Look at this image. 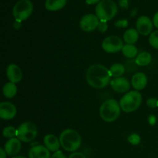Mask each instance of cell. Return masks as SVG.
Segmentation results:
<instances>
[{"instance_id": "cell-20", "label": "cell", "mask_w": 158, "mask_h": 158, "mask_svg": "<svg viewBox=\"0 0 158 158\" xmlns=\"http://www.w3.org/2000/svg\"><path fill=\"white\" fill-rule=\"evenodd\" d=\"M17 91H18V88L15 83H12V82H9V83H6L2 88V93L5 97L9 99H12L16 95Z\"/></svg>"}, {"instance_id": "cell-19", "label": "cell", "mask_w": 158, "mask_h": 158, "mask_svg": "<svg viewBox=\"0 0 158 158\" xmlns=\"http://www.w3.org/2000/svg\"><path fill=\"white\" fill-rule=\"evenodd\" d=\"M139 32L137 29L134 28H130L127 30L125 31L123 34V40L126 44L134 45L137 42L139 39Z\"/></svg>"}, {"instance_id": "cell-27", "label": "cell", "mask_w": 158, "mask_h": 158, "mask_svg": "<svg viewBox=\"0 0 158 158\" xmlns=\"http://www.w3.org/2000/svg\"><path fill=\"white\" fill-rule=\"evenodd\" d=\"M147 104L150 108H152V109L158 107V100L155 97H151L147 100Z\"/></svg>"}, {"instance_id": "cell-11", "label": "cell", "mask_w": 158, "mask_h": 158, "mask_svg": "<svg viewBox=\"0 0 158 158\" xmlns=\"http://www.w3.org/2000/svg\"><path fill=\"white\" fill-rule=\"evenodd\" d=\"M110 85L113 90L118 94H127L129 92L130 88H131V83L129 80L123 77L114 78L111 80Z\"/></svg>"}, {"instance_id": "cell-14", "label": "cell", "mask_w": 158, "mask_h": 158, "mask_svg": "<svg viewBox=\"0 0 158 158\" xmlns=\"http://www.w3.org/2000/svg\"><path fill=\"white\" fill-rule=\"evenodd\" d=\"M21 148V140H19L17 137L9 139L4 146V149L7 155L11 156V157L16 156L19 153Z\"/></svg>"}, {"instance_id": "cell-32", "label": "cell", "mask_w": 158, "mask_h": 158, "mask_svg": "<svg viewBox=\"0 0 158 158\" xmlns=\"http://www.w3.org/2000/svg\"><path fill=\"white\" fill-rule=\"evenodd\" d=\"M119 5L121 6L122 8L124 9H128V6H129V2L128 0H119Z\"/></svg>"}, {"instance_id": "cell-35", "label": "cell", "mask_w": 158, "mask_h": 158, "mask_svg": "<svg viewBox=\"0 0 158 158\" xmlns=\"http://www.w3.org/2000/svg\"><path fill=\"white\" fill-rule=\"evenodd\" d=\"M101 0H86V4L88 5H94V4H98Z\"/></svg>"}, {"instance_id": "cell-16", "label": "cell", "mask_w": 158, "mask_h": 158, "mask_svg": "<svg viewBox=\"0 0 158 158\" xmlns=\"http://www.w3.org/2000/svg\"><path fill=\"white\" fill-rule=\"evenodd\" d=\"M50 151L43 145L32 146L29 151V158H50Z\"/></svg>"}, {"instance_id": "cell-13", "label": "cell", "mask_w": 158, "mask_h": 158, "mask_svg": "<svg viewBox=\"0 0 158 158\" xmlns=\"http://www.w3.org/2000/svg\"><path fill=\"white\" fill-rule=\"evenodd\" d=\"M6 77L9 82L17 83L23 79V72L19 66L14 63H11L6 68Z\"/></svg>"}, {"instance_id": "cell-29", "label": "cell", "mask_w": 158, "mask_h": 158, "mask_svg": "<svg viewBox=\"0 0 158 158\" xmlns=\"http://www.w3.org/2000/svg\"><path fill=\"white\" fill-rule=\"evenodd\" d=\"M128 26V21L127 19H120L115 23V26L120 28H126Z\"/></svg>"}, {"instance_id": "cell-21", "label": "cell", "mask_w": 158, "mask_h": 158, "mask_svg": "<svg viewBox=\"0 0 158 158\" xmlns=\"http://www.w3.org/2000/svg\"><path fill=\"white\" fill-rule=\"evenodd\" d=\"M152 61V56L148 52H141L137 56L135 60L136 64L140 66L149 65Z\"/></svg>"}, {"instance_id": "cell-5", "label": "cell", "mask_w": 158, "mask_h": 158, "mask_svg": "<svg viewBox=\"0 0 158 158\" xmlns=\"http://www.w3.org/2000/svg\"><path fill=\"white\" fill-rule=\"evenodd\" d=\"M142 103V95L139 91L133 90L125 94L120 99V106L125 113H132L137 110Z\"/></svg>"}, {"instance_id": "cell-22", "label": "cell", "mask_w": 158, "mask_h": 158, "mask_svg": "<svg viewBox=\"0 0 158 158\" xmlns=\"http://www.w3.org/2000/svg\"><path fill=\"white\" fill-rule=\"evenodd\" d=\"M122 52H123V55L125 57L129 59L134 58V57H137V56L138 55V49L134 45L131 44H126L123 46V49H122Z\"/></svg>"}, {"instance_id": "cell-28", "label": "cell", "mask_w": 158, "mask_h": 158, "mask_svg": "<svg viewBox=\"0 0 158 158\" xmlns=\"http://www.w3.org/2000/svg\"><path fill=\"white\" fill-rule=\"evenodd\" d=\"M98 30L100 31V32H105L108 29V25L106 22H102L100 21V23H99L98 26Z\"/></svg>"}, {"instance_id": "cell-9", "label": "cell", "mask_w": 158, "mask_h": 158, "mask_svg": "<svg viewBox=\"0 0 158 158\" xmlns=\"http://www.w3.org/2000/svg\"><path fill=\"white\" fill-rule=\"evenodd\" d=\"M100 19L97 15L94 14H86L81 18L80 21V29L86 32H94L98 28Z\"/></svg>"}, {"instance_id": "cell-1", "label": "cell", "mask_w": 158, "mask_h": 158, "mask_svg": "<svg viewBox=\"0 0 158 158\" xmlns=\"http://www.w3.org/2000/svg\"><path fill=\"white\" fill-rule=\"evenodd\" d=\"M111 76L109 69L101 64H93L86 70L88 84L95 89H103L110 84Z\"/></svg>"}, {"instance_id": "cell-7", "label": "cell", "mask_w": 158, "mask_h": 158, "mask_svg": "<svg viewBox=\"0 0 158 158\" xmlns=\"http://www.w3.org/2000/svg\"><path fill=\"white\" fill-rule=\"evenodd\" d=\"M37 127L32 122H24L17 128L16 137L24 143H29L35 139L37 136Z\"/></svg>"}, {"instance_id": "cell-15", "label": "cell", "mask_w": 158, "mask_h": 158, "mask_svg": "<svg viewBox=\"0 0 158 158\" xmlns=\"http://www.w3.org/2000/svg\"><path fill=\"white\" fill-rule=\"evenodd\" d=\"M148 77L146 74L141 72L135 73L131 78V85L137 91L144 89L148 85Z\"/></svg>"}, {"instance_id": "cell-24", "label": "cell", "mask_w": 158, "mask_h": 158, "mask_svg": "<svg viewBox=\"0 0 158 158\" xmlns=\"http://www.w3.org/2000/svg\"><path fill=\"white\" fill-rule=\"evenodd\" d=\"M2 135L6 138H14L17 136V129L12 126L6 127L3 129Z\"/></svg>"}, {"instance_id": "cell-8", "label": "cell", "mask_w": 158, "mask_h": 158, "mask_svg": "<svg viewBox=\"0 0 158 158\" xmlns=\"http://www.w3.org/2000/svg\"><path fill=\"white\" fill-rule=\"evenodd\" d=\"M123 40L117 35H110L105 38L102 43V49L108 53H116L122 50Z\"/></svg>"}, {"instance_id": "cell-31", "label": "cell", "mask_w": 158, "mask_h": 158, "mask_svg": "<svg viewBox=\"0 0 158 158\" xmlns=\"http://www.w3.org/2000/svg\"><path fill=\"white\" fill-rule=\"evenodd\" d=\"M50 158H66V157L62 151H58L56 152L53 153V154L51 155Z\"/></svg>"}, {"instance_id": "cell-4", "label": "cell", "mask_w": 158, "mask_h": 158, "mask_svg": "<svg viewBox=\"0 0 158 158\" xmlns=\"http://www.w3.org/2000/svg\"><path fill=\"white\" fill-rule=\"evenodd\" d=\"M95 11L100 21L106 23L115 17L118 9L117 5L113 0H101L96 6Z\"/></svg>"}, {"instance_id": "cell-6", "label": "cell", "mask_w": 158, "mask_h": 158, "mask_svg": "<svg viewBox=\"0 0 158 158\" xmlns=\"http://www.w3.org/2000/svg\"><path fill=\"white\" fill-rule=\"evenodd\" d=\"M33 11V5L30 0H19L12 9V15L15 20L23 22L29 18Z\"/></svg>"}, {"instance_id": "cell-37", "label": "cell", "mask_w": 158, "mask_h": 158, "mask_svg": "<svg viewBox=\"0 0 158 158\" xmlns=\"http://www.w3.org/2000/svg\"><path fill=\"white\" fill-rule=\"evenodd\" d=\"M12 158H26V157H23V156H15V157H13Z\"/></svg>"}, {"instance_id": "cell-30", "label": "cell", "mask_w": 158, "mask_h": 158, "mask_svg": "<svg viewBox=\"0 0 158 158\" xmlns=\"http://www.w3.org/2000/svg\"><path fill=\"white\" fill-rule=\"evenodd\" d=\"M68 158H86V156L80 152H73L69 156Z\"/></svg>"}, {"instance_id": "cell-10", "label": "cell", "mask_w": 158, "mask_h": 158, "mask_svg": "<svg viewBox=\"0 0 158 158\" xmlns=\"http://www.w3.org/2000/svg\"><path fill=\"white\" fill-rule=\"evenodd\" d=\"M154 26L152 20L146 15H142V16L139 17L136 23L137 30L138 31L140 35H144V36L151 35L152 33Z\"/></svg>"}, {"instance_id": "cell-17", "label": "cell", "mask_w": 158, "mask_h": 158, "mask_svg": "<svg viewBox=\"0 0 158 158\" xmlns=\"http://www.w3.org/2000/svg\"><path fill=\"white\" fill-rule=\"evenodd\" d=\"M44 146L51 152H56L60 151L61 147L60 139L57 138L54 134H46L43 138Z\"/></svg>"}, {"instance_id": "cell-25", "label": "cell", "mask_w": 158, "mask_h": 158, "mask_svg": "<svg viewBox=\"0 0 158 158\" xmlns=\"http://www.w3.org/2000/svg\"><path fill=\"white\" fill-rule=\"evenodd\" d=\"M149 43L153 48L158 50V30L153 31L149 36Z\"/></svg>"}, {"instance_id": "cell-26", "label": "cell", "mask_w": 158, "mask_h": 158, "mask_svg": "<svg viewBox=\"0 0 158 158\" xmlns=\"http://www.w3.org/2000/svg\"><path fill=\"white\" fill-rule=\"evenodd\" d=\"M127 140L133 145H137L140 143V137L137 134H132L130 135Z\"/></svg>"}, {"instance_id": "cell-33", "label": "cell", "mask_w": 158, "mask_h": 158, "mask_svg": "<svg viewBox=\"0 0 158 158\" xmlns=\"http://www.w3.org/2000/svg\"><path fill=\"white\" fill-rule=\"evenodd\" d=\"M153 23H154V26H155L157 29H158V12L155 13V15H154V18H153Z\"/></svg>"}, {"instance_id": "cell-3", "label": "cell", "mask_w": 158, "mask_h": 158, "mask_svg": "<svg viewBox=\"0 0 158 158\" xmlns=\"http://www.w3.org/2000/svg\"><path fill=\"white\" fill-rule=\"evenodd\" d=\"M120 103L114 99L106 100L100 108V116L103 121L112 123L119 118L121 112Z\"/></svg>"}, {"instance_id": "cell-36", "label": "cell", "mask_w": 158, "mask_h": 158, "mask_svg": "<svg viewBox=\"0 0 158 158\" xmlns=\"http://www.w3.org/2000/svg\"><path fill=\"white\" fill-rule=\"evenodd\" d=\"M0 153H1V158H6V152L5 149L3 148H0Z\"/></svg>"}, {"instance_id": "cell-12", "label": "cell", "mask_w": 158, "mask_h": 158, "mask_svg": "<svg viewBox=\"0 0 158 158\" xmlns=\"http://www.w3.org/2000/svg\"><path fill=\"white\" fill-rule=\"evenodd\" d=\"M16 107L11 102H2L0 103V118L5 120L13 119L16 115Z\"/></svg>"}, {"instance_id": "cell-2", "label": "cell", "mask_w": 158, "mask_h": 158, "mask_svg": "<svg viewBox=\"0 0 158 158\" xmlns=\"http://www.w3.org/2000/svg\"><path fill=\"white\" fill-rule=\"evenodd\" d=\"M59 139L63 149L67 152H75L81 146V137L75 130H64L60 134Z\"/></svg>"}, {"instance_id": "cell-18", "label": "cell", "mask_w": 158, "mask_h": 158, "mask_svg": "<svg viewBox=\"0 0 158 158\" xmlns=\"http://www.w3.org/2000/svg\"><path fill=\"white\" fill-rule=\"evenodd\" d=\"M67 0H46L45 8L50 12H56L66 6Z\"/></svg>"}, {"instance_id": "cell-23", "label": "cell", "mask_w": 158, "mask_h": 158, "mask_svg": "<svg viewBox=\"0 0 158 158\" xmlns=\"http://www.w3.org/2000/svg\"><path fill=\"white\" fill-rule=\"evenodd\" d=\"M109 71L111 77L117 78V77H121L125 73V67L121 63H115L110 67Z\"/></svg>"}, {"instance_id": "cell-34", "label": "cell", "mask_w": 158, "mask_h": 158, "mask_svg": "<svg viewBox=\"0 0 158 158\" xmlns=\"http://www.w3.org/2000/svg\"><path fill=\"white\" fill-rule=\"evenodd\" d=\"M148 121H149V123H151V125H154L156 123V117L154 115H151L149 117V118H148Z\"/></svg>"}]
</instances>
